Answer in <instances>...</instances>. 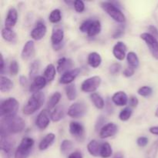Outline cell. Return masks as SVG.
<instances>
[{
    "label": "cell",
    "mask_w": 158,
    "mask_h": 158,
    "mask_svg": "<svg viewBox=\"0 0 158 158\" xmlns=\"http://www.w3.org/2000/svg\"><path fill=\"white\" fill-rule=\"evenodd\" d=\"M26 127V123L22 117L13 115L2 117L0 123V131L2 136H9L11 134L22 132Z\"/></svg>",
    "instance_id": "6da1fadb"
},
{
    "label": "cell",
    "mask_w": 158,
    "mask_h": 158,
    "mask_svg": "<svg viewBox=\"0 0 158 158\" xmlns=\"http://www.w3.org/2000/svg\"><path fill=\"white\" fill-rule=\"evenodd\" d=\"M45 102V94L43 92H37L32 94L27 103L23 106V114L31 115L40 109Z\"/></svg>",
    "instance_id": "7a4b0ae2"
},
{
    "label": "cell",
    "mask_w": 158,
    "mask_h": 158,
    "mask_svg": "<svg viewBox=\"0 0 158 158\" xmlns=\"http://www.w3.org/2000/svg\"><path fill=\"white\" fill-rule=\"evenodd\" d=\"M34 140L31 137H24L16 148L14 158H28L30 156L34 147Z\"/></svg>",
    "instance_id": "3957f363"
},
{
    "label": "cell",
    "mask_w": 158,
    "mask_h": 158,
    "mask_svg": "<svg viewBox=\"0 0 158 158\" xmlns=\"http://www.w3.org/2000/svg\"><path fill=\"white\" fill-rule=\"evenodd\" d=\"M19 107V103L16 99L13 97L6 99L1 103L0 116L1 117H6L15 115Z\"/></svg>",
    "instance_id": "277c9868"
},
{
    "label": "cell",
    "mask_w": 158,
    "mask_h": 158,
    "mask_svg": "<svg viewBox=\"0 0 158 158\" xmlns=\"http://www.w3.org/2000/svg\"><path fill=\"white\" fill-rule=\"evenodd\" d=\"M102 9L114 20L117 23H124L126 18L125 15L114 3L110 2H103L100 3Z\"/></svg>",
    "instance_id": "5b68a950"
},
{
    "label": "cell",
    "mask_w": 158,
    "mask_h": 158,
    "mask_svg": "<svg viewBox=\"0 0 158 158\" xmlns=\"http://www.w3.org/2000/svg\"><path fill=\"white\" fill-rule=\"evenodd\" d=\"M80 30L82 32L87 33L88 36L94 37L98 35L101 31V23L99 20L87 19L80 25Z\"/></svg>",
    "instance_id": "8992f818"
},
{
    "label": "cell",
    "mask_w": 158,
    "mask_h": 158,
    "mask_svg": "<svg viewBox=\"0 0 158 158\" xmlns=\"http://www.w3.org/2000/svg\"><path fill=\"white\" fill-rule=\"evenodd\" d=\"M14 141L9 136H2L0 139V149L2 158H11L13 152Z\"/></svg>",
    "instance_id": "52a82bcc"
},
{
    "label": "cell",
    "mask_w": 158,
    "mask_h": 158,
    "mask_svg": "<svg viewBox=\"0 0 158 158\" xmlns=\"http://www.w3.org/2000/svg\"><path fill=\"white\" fill-rule=\"evenodd\" d=\"M140 38L146 43L153 57L158 60V40L153 36L149 32H143L140 35Z\"/></svg>",
    "instance_id": "ba28073f"
},
{
    "label": "cell",
    "mask_w": 158,
    "mask_h": 158,
    "mask_svg": "<svg viewBox=\"0 0 158 158\" xmlns=\"http://www.w3.org/2000/svg\"><path fill=\"white\" fill-rule=\"evenodd\" d=\"M102 80L98 76H94V77H89L86 79L82 83L81 89L82 91L85 93H92L95 92L99 86L101 84Z\"/></svg>",
    "instance_id": "9c48e42d"
},
{
    "label": "cell",
    "mask_w": 158,
    "mask_h": 158,
    "mask_svg": "<svg viewBox=\"0 0 158 158\" xmlns=\"http://www.w3.org/2000/svg\"><path fill=\"white\" fill-rule=\"evenodd\" d=\"M86 111L87 106L84 102H76L69 106L67 114L72 118H80L86 114Z\"/></svg>",
    "instance_id": "30bf717a"
},
{
    "label": "cell",
    "mask_w": 158,
    "mask_h": 158,
    "mask_svg": "<svg viewBox=\"0 0 158 158\" xmlns=\"http://www.w3.org/2000/svg\"><path fill=\"white\" fill-rule=\"evenodd\" d=\"M69 133L79 141H83L85 138L84 127L79 122L73 121L69 123Z\"/></svg>",
    "instance_id": "8fae6325"
},
{
    "label": "cell",
    "mask_w": 158,
    "mask_h": 158,
    "mask_svg": "<svg viewBox=\"0 0 158 158\" xmlns=\"http://www.w3.org/2000/svg\"><path fill=\"white\" fill-rule=\"evenodd\" d=\"M46 31H47V29L45 23L43 21H39L37 22L35 27L31 31V37L35 40H42L46 35Z\"/></svg>",
    "instance_id": "7c38bea8"
},
{
    "label": "cell",
    "mask_w": 158,
    "mask_h": 158,
    "mask_svg": "<svg viewBox=\"0 0 158 158\" xmlns=\"http://www.w3.org/2000/svg\"><path fill=\"white\" fill-rule=\"evenodd\" d=\"M118 131V127L114 123H106L100 131V137L102 139L114 137Z\"/></svg>",
    "instance_id": "4fadbf2b"
},
{
    "label": "cell",
    "mask_w": 158,
    "mask_h": 158,
    "mask_svg": "<svg viewBox=\"0 0 158 158\" xmlns=\"http://www.w3.org/2000/svg\"><path fill=\"white\" fill-rule=\"evenodd\" d=\"M63 38H64V32L63 29L60 28H56L53 29L51 35V41L52 43V46L55 48L56 50H58L61 46L60 44L63 42Z\"/></svg>",
    "instance_id": "5bb4252c"
},
{
    "label": "cell",
    "mask_w": 158,
    "mask_h": 158,
    "mask_svg": "<svg viewBox=\"0 0 158 158\" xmlns=\"http://www.w3.org/2000/svg\"><path fill=\"white\" fill-rule=\"evenodd\" d=\"M46 83H47V80H46L44 77L37 76L32 80V83H31L30 86H29V91L33 93V94L40 92V90L46 86Z\"/></svg>",
    "instance_id": "9a60e30c"
},
{
    "label": "cell",
    "mask_w": 158,
    "mask_h": 158,
    "mask_svg": "<svg viewBox=\"0 0 158 158\" xmlns=\"http://www.w3.org/2000/svg\"><path fill=\"white\" fill-rule=\"evenodd\" d=\"M35 53V44L32 40H29L25 43L21 53V57L23 60H29Z\"/></svg>",
    "instance_id": "2e32d148"
},
{
    "label": "cell",
    "mask_w": 158,
    "mask_h": 158,
    "mask_svg": "<svg viewBox=\"0 0 158 158\" xmlns=\"http://www.w3.org/2000/svg\"><path fill=\"white\" fill-rule=\"evenodd\" d=\"M49 117L48 111L46 110H43L37 116L35 120V125L40 130H44L49 126Z\"/></svg>",
    "instance_id": "e0dca14e"
},
{
    "label": "cell",
    "mask_w": 158,
    "mask_h": 158,
    "mask_svg": "<svg viewBox=\"0 0 158 158\" xmlns=\"http://www.w3.org/2000/svg\"><path fill=\"white\" fill-rule=\"evenodd\" d=\"M18 19V12L15 8H11L8 11L6 20H5V26L7 29H12L16 24Z\"/></svg>",
    "instance_id": "ac0fdd59"
},
{
    "label": "cell",
    "mask_w": 158,
    "mask_h": 158,
    "mask_svg": "<svg viewBox=\"0 0 158 158\" xmlns=\"http://www.w3.org/2000/svg\"><path fill=\"white\" fill-rule=\"evenodd\" d=\"M80 69L77 68V69H73L67 71L65 73L62 75L60 77V82L62 84H71L73 81L76 79V77L79 75L80 73Z\"/></svg>",
    "instance_id": "d6986e66"
},
{
    "label": "cell",
    "mask_w": 158,
    "mask_h": 158,
    "mask_svg": "<svg viewBox=\"0 0 158 158\" xmlns=\"http://www.w3.org/2000/svg\"><path fill=\"white\" fill-rule=\"evenodd\" d=\"M127 46L123 42H118L113 48V54L118 60H123L126 56Z\"/></svg>",
    "instance_id": "ffe728a7"
},
{
    "label": "cell",
    "mask_w": 158,
    "mask_h": 158,
    "mask_svg": "<svg viewBox=\"0 0 158 158\" xmlns=\"http://www.w3.org/2000/svg\"><path fill=\"white\" fill-rule=\"evenodd\" d=\"M73 66V63L70 59L63 57L57 61L56 69L60 73H65L67 71L70 70V68H72Z\"/></svg>",
    "instance_id": "44dd1931"
},
{
    "label": "cell",
    "mask_w": 158,
    "mask_h": 158,
    "mask_svg": "<svg viewBox=\"0 0 158 158\" xmlns=\"http://www.w3.org/2000/svg\"><path fill=\"white\" fill-rule=\"evenodd\" d=\"M112 101L115 105L119 106H123L127 105L128 102V97L126 93L123 91L116 92L112 97Z\"/></svg>",
    "instance_id": "7402d4cb"
},
{
    "label": "cell",
    "mask_w": 158,
    "mask_h": 158,
    "mask_svg": "<svg viewBox=\"0 0 158 158\" xmlns=\"http://www.w3.org/2000/svg\"><path fill=\"white\" fill-rule=\"evenodd\" d=\"M56 139V135L52 133H49L46 137L40 141V144H39V149L40 151H45V150L48 149L51 145L53 143L54 140Z\"/></svg>",
    "instance_id": "603a6c76"
},
{
    "label": "cell",
    "mask_w": 158,
    "mask_h": 158,
    "mask_svg": "<svg viewBox=\"0 0 158 158\" xmlns=\"http://www.w3.org/2000/svg\"><path fill=\"white\" fill-rule=\"evenodd\" d=\"M87 62L91 67L97 68L101 64L102 58L98 52H93L89 53V56H88Z\"/></svg>",
    "instance_id": "cb8c5ba5"
},
{
    "label": "cell",
    "mask_w": 158,
    "mask_h": 158,
    "mask_svg": "<svg viewBox=\"0 0 158 158\" xmlns=\"http://www.w3.org/2000/svg\"><path fill=\"white\" fill-rule=\"evenodd\" d=\"M100 148H101V143L96 140H91L87 145L88 152L90 154V155L94 156V157H99L100 156Z\"/></svg>",
    "instance_id": "d4e9b609"
},
{
    "label": "cell",
    "mask_w": 158,
    "mask_h": 158,
    "mask_svg": "<svg viewBox=\"0 0 158 158\" xmlns=\"http://www.w3.org/2000/svg\"><path fill=\"white\" fill-rule=\"evenodd\" d=\"M2 36L3 40H6V42H9L11 43H15L17 40V35L12 29H7L5 27L4 29H2Z\"/></svg>",
    "instance_id": "484cf974"
},
{
    "label": "cell",
    "mask_w": 158,
    "mask_h": 158,
    "mask_svg": "<svg viewBox=\"0 0 158 158\" xmlns=\"http://www.w3.org/2000/svg\"><path fill=\"white\" fill-rule=\"evenodd\" d=\"M13 88V83L10 79L2 76L0 78V91L2 93L9 92Z\"/></svg>",
    "instance_id": "4316f807"
},
{
    "label": "cell",
    "mask_w": 158,
    "mask_h": 158,
    "mask_svg": "<svg viewBox=\"0 0 158 158\" xmlns=\"http://www.w3.org/2000/svg\"><path fill=\"white\" fill-rule=\"evenodd\" d=\"M64 117V109L63 106H57L50 114V118L53 122H58Z\"/></svg>",
    "instance_id": "83f0119b"
},
{
    "label": "cell",
    "mask_w": 158,
    "mask_h": 158,
    "mask_svg": "<svg viewBox=\"0 0 158 158\" xmlns=\"http://www.w3.org/2000/svg\"><path fill=\"white\" fill-rule=\"evenodd\" d=\"M61 99V94L60 92H55L50 97L47 102L48 110H52L56 107L57 104Z\"/></svg>",
    "instance_id": "f1b7e54d"
},
{
    "label": "cell",
    "mask_w": 158,
    "mask_h": 158,
    "mask_svg": "<svg viewBox=\"0 0 158 158\" xmlns=\"http://www.w3.org/2000/svg\"><path fill=\"white\" fill-rule=\"evenodd\" d=\"M113 154L112 148L107 142L101 143V148L100 151V157L102 158H109L111 157Z\"/></svg>",
    "instance_id": "f546056e"
},
{
    "label": "cell",
    "mask_w": 158,
    "mask_h": 158,
    "mask_svg": "<svg viewBox=\"0 0 158 158\" xmlns=\"http://www.w3.org/2000/svg\"><path fill=\"white\" fill-rule=\"evenodd\" d=\"M127 63L129 64L130 67H132L134 69H136L139 66V58L137 56V54L134 52H130L129 53L127 56Z\"/></svg>",
    "instance_id": "4dcf8cb0"
},
{
    "label": "cell",
    "mask_w": 158,
    "mask_h": 158,
    "mask_svg": "<svg viewBox=\"0 0 158 158\" xmlns=\"http://www.w3.org/2000/svg\"><path fill=\"white\" fill-rule=\"evenodd\" d=\"M90 99H91V101L92 103H94V106L99 110H102L105 106V103H104V100L97 93H94L90 95Z\"/></svg>",
    "instance_id": "1f68e13d"
},
{
    "label": "cell",
    "mask_w": 158,
    "mask_h": 158,
    "mask_svg": "<svg viewBox=\"0 0 158 158\" xmlns=\"http://www.w3.org/2000/svg\"><path fill=\"white\" fill-rule=\"evenodd\" d=\"M56 77V67L53 64H49L44 71V77L47 81L51 82Z\"/></svg>",
    "instance_id": "d6a6232c"
},
{
    "label": "cell",
    "mask_w": 158,
    "mask_h": 158,
    "mask_svg": "<svg viewBox=\"0 0 158 158\" xmlns=\"http://www.w3.org/2000/svg\"><path fill=\"white\" fill-rule=\"evenodd\" d=\"M65 90H66V97L69 100H74L77 98V89L73 83L67 85V86L65 88Z\"/></svg>",
    "instance_id": "836d02e7"
},
{
    "label": "cell",
    "mask_w": 158,
    "mask_h": 158,
    "mask_svg": "<svg viewBox=\"0 0 158 158\" xmlns=\"http://www.w3.org/2000/svg\"><path fill=\"white\" fill-rule=\"evenodd\" d=\"M40 68V60H35L32 62L30 65L29 68V78L33 80L35 77H37L39 70Z\"/></svg>",
    "instance_id": "e575fe53"
},
{
    "label": "cell",
    "mask_w": 158,
    "mask_h": 158,
    "mask_svg": "<svg viewBox=\"0 0 158 158\" xmlns=\"http://www.w3.org/2000/svg\"><path fill=\"white\" fill-rule=\"evenodd\" d=\"M73 144L72 141L69 140H64L60 145V152L63 155H66L69 154V151L73 149Z\"/></svg>",
    "instance_id": "d590c367"
},
{
    "label": "cell",
    "mask_w": 158,
    "mask_h": 158,
    "mask_svg": "<svg viewBox=\"0 0 158 158\" xmlns=\"http://www.w3.org/2000/svg\"><path fill=\"white\" fill-rule=\"evenodd\" d=\"M158 152V140L154 141L146 154V158H156Z\"/></svg>",
    "instance_id": "8d00e7d4"
},
{
    "label": "cell",
    "mask_w": 158,
    "mask_h": 158,
    "mask_svg": "<svg viewBox=\"0 0 158 158\" xmlns=\"http://www.w3.org/2000/svg\"><path fill=\"white\" fill-rule=\"evenodd\" d=\"M61 12L60 9H56L51 12V13L49 15V20L52 23H57L61 20Z\"/></svg>",
    "instance_id": "74e56055"
},
{
    "label": "cell",
    "mask_w": 158,
    "mask_h": 158,
    "mask_svg": "<svg viewBox=\"0 0 158 158\" xmlns=\"http://www.w3.org/2000/svg\"><path fill=\"white\" fill-rule=\"evenodd\" d=\"M131 115H132V110L129 107H127L122 110L121 112L119 114V118L122 121H127L131 118Z\"/></svg>",
    "instance_id": "f35d334b"
},
{
    "label": "cell",
    "mask_w": 158,
    "mask_h": 158,
    "mask_svg": "<svg viewBox=\"0 0 158 158\" xmlns=\"http://www.w3.org/2000/svg\"><path fill=\"white\" fill-rule=\"evenodd\" d=\"M153 92V89L151 86H143L142 87L139 88V89L137 90L139 95L142 96V97H149Z\"/></svg>",
    "instance_id": "ab89813d"
},
{
    "label": "cell",
    "mask_w": 158,
    "mask_h": 158,
    "mask_svg": "<svg viewBox=\"0 0 158 158\" xmlns=\"http://www.w3.org/2000/svg\"><path fill=\"white\" fill-rule=\"evenodd\" d=\"M19 67L17 61L16 60H12L9 65V72H10L11 75L15 76L19 73Z\"/></svg>",
    "instance_id": "60d3db41"
},
{
    "label": "cell",
    "mask_w": 158,
    "mask_h": 158,
    "mask_svg": "<svg viewBox=\"0 0 158 158\" xmlns=\"http://www.w3.org/2000/svg\"><path fill=\"white\" fill-rule=\"evenodd\" d=\"M74 9L77 11V12H83L85 9V5L84 2L83 1H80V0H77V1H74L73 3Z\"/></svg>",
    "instance_id": "b9f144b4"
},
{
    "label": "cell",
    "mask_w": 158,
    "mask_h": 158,
    "mask_svg": "<svg viewBox=\"0 0 158 158\" xmlns=\"http://www.w3.org/2000/svg\"><path fill=\"white\" fill-rule=\"evenodd\" d=\"M105 122H106V119H105L104 117L103 116H100V117H98L97 120V123H96L95 125V129L96 131H100L103 127L106 124H104Z\"/></svg>",
    "instance_id": "7bdbcfd3"
},
{
    "label": "cell",
    "mask_w": 158,
    "mask_h": 158,
    "mask_svg": "<svg viewBox=\"0 0 158 158\" xmlns=\"http://www.w3.org/2000/svg\"><path fill=\"white\" fill-rule=\"evenodd\" d=\"M120 69H121V65L118 63H115L111 65L110 67V73L112 75H116L120 72Z\"/></svg>",
    "instance_id": "ee69618b"
},
{
    "label": "cell",
    "mask_w": 158,
    "mask_h": 158,
    "mask_svg": "<svg viewBox=\"0 0 158 158\" xmlns=\"http://www.w3.org/2000/svg\"><path fill=\"white\" fill-rule=\"evenodd\" d=\"M148 142H149V140L146 137H140L137 140V145L139 147H140V148H144V147H146L148 145Z\"/></svg>",
    "instance_id": "f6af8a7d"
},
{
    "label": "cell",
    "mask_w": 158,
    "mask_h": 158,
    "mask_svg": "<svg viewBox=\"0 0 158 158\" xmlns=\"http://www.w3.org/2000/svg\"><path fill=\"white\" fill-rule=\"evenodd\" d=\"M148 30H149V33L151 35H152L153 36H154L158 40V29L157 27L151 25V26H148Z\"/></svg>",
    "instance_id": "bcb514c9"
},
{
    "label": "cell",
    "mask_w": 158,
    "mask_h": 158,
    "mask_svg": "<svg viewBox=\"0 0 158 158\" xmlns=\"http://www.w3.org/2000/svg\"><path fill=\"white\" fill-rule=\"evenodd\" d=\"M134 72H135V69H134V68L132 67H130L129 66V67L124 69L123 74V76H125L126 77H131L134 75Z\"/></svg>",
    "instance_id": "7dc6e473"
},
{
    "label": "cell",
    "mask_w": 158,
    "mask_h": 158,
    "mask_svg": "<svg viewBox=\"0 0 158 158\" xmlns=\"http://www.w3.org/2000/svg\"><path fill=\"white\" fill-rule=\"evenodd\" d=\"M123 28L121 26V27L117 28V30H116L115 32H114V34H113V37H114V39L120 38V37H121L122 35H123Z\"/></svg>",
    "instance_id": "c3c4849f"
},
{
    "label": "cell",
    "mask_w": 158,
    "mask_h": 158,
    "mask_svg": "<svg viewBox=\"0 0 158 158\" xmlns=\"http://www.w3.org/2000/svg\"><path fill=\"white\" fill-rule=\"evenodd\" d=\"M129 103L130 105H131V107H136L139 103L138 99H137L136 97H134V96H132V97H130Z\"/></svg>",
    "instance_id": "681fc988"
},
{
    "label": "cell",
    "mask_w": 158,
    "mask_h": 158,
    "mask_svg": "<svg viewBox=\"0 0 158 158\" xmlns=\"http://www.w3.org/2000/svg\"><path fill=\"white\" fill-rule=\"evenodd\" d=\"M68 158H83V155H82L81 152L80 151H75V152L71 153L70 154H69Z\"/></svg>",
    "instance_id": "f907efd6"
},
{
    "label": "cell",
    "mask_w": 158,
    "mask_h": 158,
    "mask_svg": "<svg viewBox=\"0 0 158 158\" xmlns=\"http://www.w3.org/2000/svg\"><path fill=\"white\" fill-rule=\"evenodd\" d=\"M19 83L23 86H26L28 83L27 78H26L25 76H21V77H19Z\"/></svg>",
    "instance_id": "816d5d0a"
},
{
    "label": "cell",
    "mask_w": 158,
    "mask_h": 158,
    "mask_svg": "<svg viewBox=\"0 0 158 158\" xmlns=\"http://www.w3.org/2000/svg\"><path fill=\"white\" fill-rule=\"evenodd\" d=\"M149 131L152 134H154V135H158V126L151 127L149 129Z\"/></svg>",
    "instance_id": "f5cc1de1"
},
{
    "label": "cell",
    "mask_w": 158,
    "mask_h": 158,
    "mask_svg": "<svg viewBox=\"0 0 158 158\" xmlns=\"http://www.w3.org/2000/svg\"><path fill=\"white\" fill-rule=\"evenodd\" d=\"M5 61L4 59H3L2 54H1V66H0V70H1V73H2L3 71H4L5 69Z\"/></svg>",
    "instance_id": "db71d44e"
},
{
    "label": "cell",
    "mask_w": 158,
    "mask_h": 158,
    "mask_svg": "<svg viewBox=\"0 0 158 158\" xmlns=\"http://www.w3.org/2000/svg\"><path fill=\"white\" fill-rule=\"evenodd\" d=\"M113 158H123V155L121 154V153L119 152V153H117Z\"/></svg>",
    "instance_id": "11a10c76"
},
{
    "label": "cell",
    "mask_w": 158,
    "mask_h": 158,
    "mask_svg": "<svg viewBox=\"0 0 158 158\" xmlns=\"http://www.w3.org/2000/svg\"><path fill=\"white\" fill-rule=\"evenodd\" d=\"M155 116L157 117H158V107H157V109L156 110V112H155Z\"/></svg>",
    "instance_id": "9f6ffc18"
}]
</instances>
